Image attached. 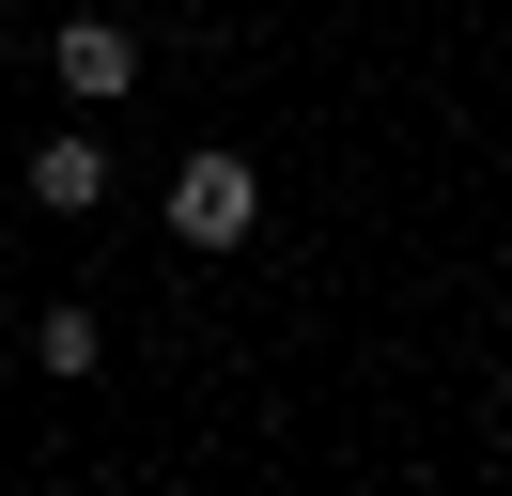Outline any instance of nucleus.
Returning a JSON list of instances; mask_svg holds the SVG:
<instances>
[{
    "instance_id": "nucleus-1",
    "label": "nucleus",
    "mask_w": 512,
    "mask_h": 496,
    "mask_svg": "<svg viewBox=\"0 0 512 496\" xmlns=\"http://www.w3.org/2000/svg\"><path fill=\"white\" fill-rule=\"evenodd\" d=\"M249 217H264V171L233 140H202L187 171H171V233H187V248H249Z\"/></svg>"
},
{
    "instance_id": "nucleus-2",
    "label": "nucleus",
    "mask_w": 512,
    "mask_h": 496,
    "mask_svg": "<svg viewBox=\"0 0 512 496\" xmlns=\"http://www.w3.org/2000/svg\"><path fill=\"white\" fill-rule=\"evenodd\" d=\"M47 78H63L78 109H109V93H140V31L125 16H63L47 31Z\"/></svg>"
},
{
    "instance_id": "nucleus-3",
    "label": "nucleus",
    "mask_w": 512,
    "mask_h": 496,
    "mask_svg": "<svg viewBox=\"0 0 512 496\" xmlns=\"http://www.w3.org/2000/svg\"><path fill=\"white\" fill-rule=\"evenodd\" d=\"M32 202H47V217H94V202H109V140H94V124L32 155Z\"/></svg>"
}]
</instances>
